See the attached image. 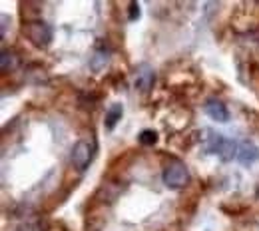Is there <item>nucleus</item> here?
<instances>
[{"label": "nucleus", "mask_w": 259, "mask_h": 231, "mask_svg": "<svg viewBox=\"0 0 259 231\" xmlns=\"http://www.w3.org/2000/svg\"><path fill=\"white\" fill-rule=\"evenodd\" d=\"M6 24H8V16H6V14H2V36L6 34Z\"/></svg>", "instance_id": "14"}, {"label": "nucleus", "mask_w": 259, "mask_h": 231, "mask_svg": "<svg viewBox=\"0 0 259 231\" xmlns=\"http://www.w3.org/2000/svg\"><path fill=\"white\" fill-rule=\"evenodd\" d=\"M224 137H226V135L213 132V130H205V132L201 133V148H203L207 154L218 156V150H220V146H222Z\"/></svg>", "instance_id": "7"}, {"label": "nucleus", "mask_w": 259, "mask_h": 231, "mask_svg": "<svg viewBox=\"0 0 259 231\" xmlns=\"http://www.w3.org/2000/svg\"><path fill=\"white\" fill-rule=\"evenodd\" d=\"M235 160L243 165V167H249V165L257 164L259 148L253 142H247V140L239 142V146H237V158H235Z\"/></svg>", "instance_id": "5"}, {"label": "nucleus", "mask_w": 259, "mask_h": 231, "mask_svg": "<svg viewBox=\"0 0 259 231\" xmlns=\"http://www.w3.org/2000/svg\"><path fill=\"white\" fill-rule=\"evenodd\" d=\"M18 231H46V225H44V221L40 217H28V219H24L20 223Z\"/></svg>", "instance_id": "10"}, {"label": "nucleus", "mask_w": 259, "mask_h": 231, "mask_svg": "<svg viewBox=\"0 0 259 231\" xmlns=\"http://www.w3.org/2000/svg\"><path fill=\"white\" fill-rule=\"evenodd\" d=\"M138 140H140L142 146H154L158 142V133L154 132V130H144V132H140Z\"/></svg>", "instance_id": "12"}, {"label": "nucleus", "mask_w": 259, "mask_h": 231, "mask_svg": "<svg viewBox=\"0 0 259 231\" xmlns=\"http://www.w3.org/2000/svg\"><path fill=\"white\" fill-rule=\"evenodd\" d=\"M18 64V56L8 50V48H2V72H8V70H14Z\"/></svg>", "instance_id": "9"}, {"label": "nucleus", "mask_w": 259, "mask_h": 231, "mask_svg": "<svg viewBox=\"0 0 259 231\" xmlns=\"http://www.w3.org/2000/svg\"><path fill=\"white\" fill-rule=\"evenodd\" d=\"M128 18L130 20L140 18V6H138V2H132V4L128 6Z\"/></svg>", "instance_id": "13"}, {"label": "nucleus", "mask_w": 259, "mask_h": 231, "mask_svg": "<svg viewBox=\"0 0 259 231\" xmlns=\"http://www.w3.org/2000/svg\"><path fill=\"white\" fill-rule=\"evenodd\" d=\"M92 158H94V146H92V142L80 140V142L74 144V148L70 152V162H72V165L78 171L88 169V165L92 164Z\"/></svg>", "instance_id": "2"}, {"label": "nucleus", "mask_w": 259, "mask_h": 231, "mask_svg": "<svg viewBox=\"0 0 259 231\" xmlns=\"http://www.w3.org/2000/svg\"><path fill=\"white\" fill-rule=\"evenodd\" d=\"M205 114L211 118V120H215V122H220V124H224L229 120V110H227V106L222 102V100L218 98H209L205 102Z\"/></svg>", "instance_id": "6"}, {"label": "nucleus", "mask_w": 259, "mask_h": 231, "mask_svg": "<svg viewBox=\"0 0 259 231\" xmlns=\"http://www.w3.org/2000/svg\"><path fill=\"white\" fill-rule=\"evenodd\" d=\"M106 62H108V52L102 50V48H98L96 52H94V56L90 58V68L94 72H98V70H102V68L106 66Z\"/></svg>", "instance_id": "11"}, {"label": "nucleus", "mask_w": 259, "mask_h": 231, "mask_svg": "<svg viewBox=\"0 0 259 231\" xmlns=\"http://www.w3.org/2000/svg\"><path fill=\"white\" fill-rule=\"evenodd\" d=\"M24 34L38 48H46L52 42V28L42 20H30L28 24H24Z\"/></svg>", "instance_id": "3"}, {"label": "nucleus", "mask_w": 259, "mask_h": 231, "mask_svg": "<svg viewBox=\"0 0 259 231\" xmlns=\"http://www.w3.org/2000/svg\"><path fill=\"white\" fill-rule=\"evenodd\" d=\"M162 179L165 188H169V190H184L190 183V169L186 167L184 162L174 160V162L165 164L162 171Z\"/></svg>", "instance_id": "1"}, {"label": "nucleus", "mask_w": 259, "mask_h": 231, "mask_svg": "<svg viewBox=\"0 0 259 231\" xmlns=\"http://www.w3.org/2000/svg\"><path fill=\"white\" fill-rule=\"evenodd\" d=\"M154 80H156V72L152 70L150 64H140V66L134 70L132 84H134L136 90H140V92H148V90L154 86Z\"/></svg>", "instance_id": "4"}, {"label": "nucleus", "mask_w": 259, "mask_h": 231, "mask_svg": "<svg viewBox=\"0 0 259 231\" xmlns=\"http://www.w3.org/2000/svg\"><path fill=\"white\" fill-rule=\"evenodd\" d=\"M122 114H124V108H122V104H112L110 108H108V112H106V118H104V126L108 128V130H114L116 128V124L122 120Z\"/></svg>", "instance_id": "8"}]
</instances>
